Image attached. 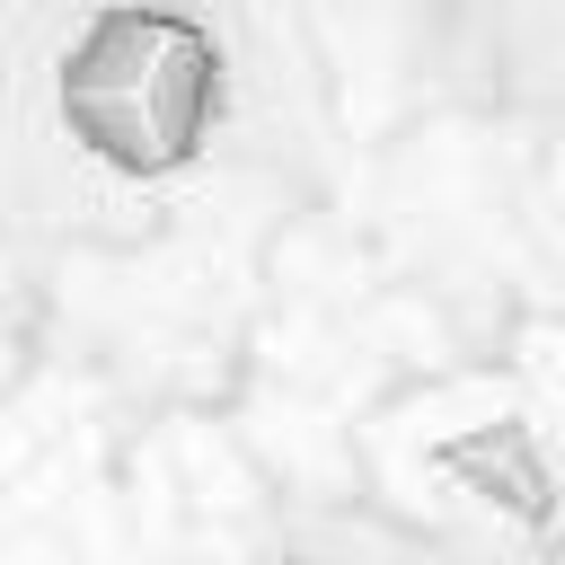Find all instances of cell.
I'll use <instances>...</instances> for the list:
<instances>
[{"mask_svg": "<svg viewBox=\"0 0 565 565\" xmlns=\"http://www.w3.org/2000/svg\"><path fill=\"white\" fill-rule=\"evenodd\" d=\"M62 132L115 177H177L221 115V53L177 9H97L62 71Z\"/></svg>", "mask_w": 565, "mask_h": 565, "instance_id": "1", "label": "cell"}]
</instances>
